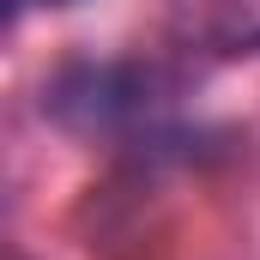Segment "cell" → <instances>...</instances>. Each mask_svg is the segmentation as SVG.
<instances>
[{
	"instance_id": "3",
	"label": "cell",
	"mask_w": 260,
	"mask_h": 260,
	"mask_svg": "<svg viewBox=\"0 0 260 260\" xmlns=\"http://www.w3.org/2000/svg\"><path fill=\"white\" fill-rule=\"evenodd\" d=\"M37 6H73V0H12V12H37Z\"/></svg>"
},
{
	"instance_id": "1",
	"label": "cell",
	"mask_w": 260,
	"mask_h": 260,
	"mask_svg": "<svg viewBox=\"0 0 260 260\" xmlns=\"http://www.w3.org/2000/svg\"><path fill=\"white\" fill-rule=\"evenodd\" d=\"M164 73L133 61H79L43 91V109L73 133H121L164 109Z\"/></svg>"
},
{
	"instance_id": "2",
	"label": "cell",
	"mask_w": 260,
	"mask_h": 260,
	"mask_svg": "<svg viewBox=\"0 0 260 260\" xmlns=\"http://www.w3.org/2000/svg\"><path fill=\"white\" fill-rule=\"evenodd\" d=\"M200 43L212 55H260V0H200Z\"/></svg>"
}]
</instances>
